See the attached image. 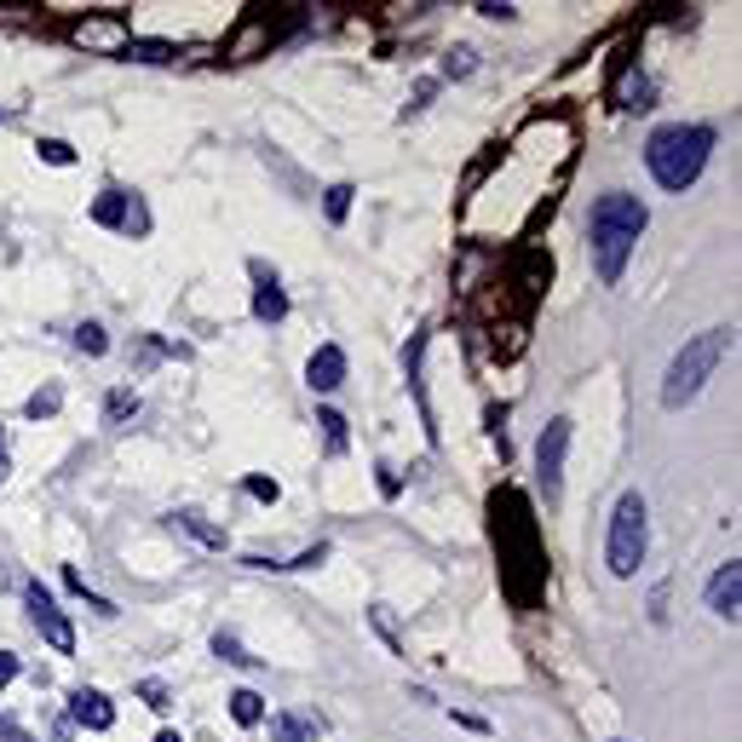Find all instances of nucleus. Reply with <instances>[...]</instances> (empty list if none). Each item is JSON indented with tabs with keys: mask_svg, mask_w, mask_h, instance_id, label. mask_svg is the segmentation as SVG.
<instances>
[{
	"mask_svg": "<svg viewBox=\"0 0 742 742\" xmlns=\"http://www.w3.org/2000/svg\"><path fill=\"white\" fill-rule=\"evenodd\" d=\"M23 605H30V621L41 627V639H46L52 650H75V627L64 621V610L52 605V593H46L41 582H30V593H23Z\"/></svg>",
	"mask_w": 742,
	"mask_h": 742,
	"instance_id": "8",
	"label": "nucleus"
},
{
	"mask_svg": "<svg viewBox=\"0 0 742 742\" xmlns=\"http://www.w3.org/2000/svg\"><path fill=\"white\" fill-rule=\"evenodd\" d=\"M736 605H742V564L731 558V564L713 569V582H708V610L713 616H736Z\"/></svg>",
	"mask_w": 742,
	"mask_h": 742,
	"instance_id": "11",
	"label": "nucleus"
},
{
	"mask_svg": "<svg viewBox=\"0 0 742 742\" xmlns=\"http://www.w3.org/2000/svg\"><path fill=\"white\" fill-rule=\"evenodd\" d=\"M253 317H260V323H282V317H289V294H282L276 282H265V289L253 294Z\"/></svg>",
	"mask_w": 742,
	"mask_h": 742,
	"instance_id": "15",
	"label": "nucleus"
},
{
	"mask_svg": "<svg viewBox=\"0 0 742 742\" xmlns=\"http://www.w3.org/2000/svg\"><path fill=\"white\" fill-rule=\"evenodd\" d=\"M93 219L109 224V231H127V237H145V231H150L145 202H138V196H127V190H104L98 202H93Z\"/></svg>",
	"mask_w": 742,
	"mask_h": 742,
	"instance_id": "6",
	"label": "nucleus"
},
{
	"mask_svg": "<svg viewBox=\"0 0 742 742\" xmlns=\"http://www.w3.org/2000/svg\"><path fill=\"white\" fill-rule=\"evenodd\" d=\"M70 41H75V46H87V52H122L133 35H127V18L104 12V18H81V23H70Z\"/></svg>",
	"mask_w": 742,
	"mask_h": 742,
	"instance_id": "9",
	"label": "nucleus"
},
{
	"mask_svg": "<svg viewBox=\"0 0 742 742\" xmlns=\"http://www.w3.org/2000/svg\"><path fill=\"white\" fill-rule=\"evenodd\" d=\"M156 742H185V736H179V731H161V736H156Z\"/></svg>",
	"mask_w": 742,
	"mask_h": 742,
	"instance_id": "33",
	"label": "nucleus"
},
{
	"mask_svg": "<svg viewBox=\"0 0 742 742\" xmlns=\"http://www.w3.org/2000/svg\"><path fill=\"white\" fill-rule=\"evenodd\" d=\"M179 530H190L196 541H202V547H224V530H219V524H208L202 512H179Z\"/></svg>",
	"mask_w": 742,
	"mask_h": 742,
	"instance_id": "16",
	"label": "nucleus"
},
{
	"mask_svg": "<svg viewBox=\"0 0 742 742\" xmlns=\"http://www.w3.org/2000/svg\"><path fill=\"white\" fill-rule=\"evenodd\" d=\"M64 587H70V593H81V598H87V605H93L98 616H116V605H109V598H98V593H87V576H81V569H75V564L64 569Z\"/></svg>",
	"mask_w": 742,
	"mask_h": 742,
	"instance_id": "20",
	"label": "nucleus"
},
{
	"mask_svg": "<svg viewBox=\"0 0 742 742\" xmlns=\"http://www.w3.org/2000/svg\"><path fill=\"white\" fill-rule=\"evenodd\" d=\"M12 472V461H7V432H0V478Z\"/></svg>",
	"mask_w": 742,
	"mask_h": 742,
	"instance_id": "32",
	"label": "nucleus"
},
{
	"mask_svg": "<svg viewBox=\"0 0 742 742\" xmlns=\"http://www.w3.org/2000/svg\"><path fill=\"white\" fill-rule=\"evenodd\" d=\"M731 339H736V328H708V334H697V339H684V352L668 363V380H662V404L668 409H684L691 397L708 386V375L720 368V357L731 352Z\"/></svg>",
	"mask_w": 742,
	"mask_h": 742,
	"instance_id": "4",
	"label": "nucleus"
},
{
	"mask_svg": "<svg viewBox=\"0 0 742 742\" xmlns=\"http://www.w3.org/2000/svg\"><path fill=\"white\" fill-rule=\"evenodd\" d=\"M75 352H87V357H104V352H109L104 328H98V323H81V328H75Z\"/></svg>",
	"mask_w": 742,
	"mask_h": 742,
	"instance_id": "24",
	"label": "nucleus"
},
{
	"mask_svg": "<svg viewBox=\"0 0 742 742\" xmlns=\"http://www.w3.org/2000/svg\"><path fill=\"white\" fill-rule=\"evenodd\" d=\"M248 495L253 501H276L282 490H276V478H248Z\"/></svg>",
	"mask_w": 742,
	"mask_h": 742,
	"instance_id": "28",
	"label": "nucleus"
},
{
	"mask_svg": "<svg viewBox=\"0 0 742 742\" xmlns=\"http://www.w3.org/2000/svg\"><path fill=\"white\" fill-rule=\"evenodd\" d=\"M271 742H317V725L300 713H271Z\"/></svg>",
	"mask_w": 742,
	"mask_h": 742,
	"instance_id": "13",
	"label": "nucleus"
},
{
	"mask_svg": "<svg viewBox=\"0 0 742 742\" xmlns=\"http://www.w3.org/2000/svg\"><path fill=\"white\" fill-rule=\"evenodd\" d=\"M138 415V391H109V404H104V420L109 426H127Z\"/></svg>",
	"mask_w": 742,
	"mask_h": 742,
	"instance_id": "18",
	"label": "nucleus"
},
{
	"mask_svg": "<svg viewBox=\"0 0 742 742\" xmlns=\"http://www.w3.org/2000/svg\"><path fill=\"white\" fill-rule=\"evenodd\" d=\"M0 742H30V731H18L12 720H0Z\"/></svg>",
	"mask_w": 742,
	"mask_h": 742,
	"instance_id": "31",
	"label": "nucleus"
},
{
	"mask_svg": "<svg viewBox=\"0 0 742 742\" xmlns=\"http://www.w3.org/2000/svg\"><path fill=\"white\" fill-rule=\"evenodd\" d=\"M59 404H64V391L59 386H41L23 409H30V420H46V415H59Z\"/></svg>",
	"mask_w": 742,
	"mask_h": 742,
	"instance_id": "22",
	"label": "nucleus"
},
{
	"mask_svg": "<svg viewBox=\"0 0 742 742\" xmlns=\"http://www.w3.org/2000/svg\"><path fill=\"white\" fill-rule=\"evenodd\" d=\"M35 150H41V161H52V167H70V161H75V150L64 145V138H41Z\"/></svg>",
	"mask_w": 742,
	"mask_h": 742,
	"instance_id": "26",
	"label": "nucleus"
},
{
	"mask_svg": "<svg viewBox=\"0 0 742 742\" xmlns=\"http://www.w3.org/2000/svg\"><path fill=\"white\" fill-rule=\"evenodd\" d=\"M708 150H713V127H656L650 133V145H645V167H650V179L662 185V190H691L702 179V167H708Z\"/></svg>",
	"mask_w": 742,
	"mask_h": 742,
	"instance_id": "3",
	"label": "nucleus"
},
{
	"mask_svg": "<svg viewBox=\"0 0 742 742\" xmlns=\"http://www.w3.org/2000/svg\"><path fill=\"white\" fill-rule=\"evenodd\" d=\"M472 70H478V52H472V46H449V52H443V75H449V81H461V75H472Z\"/></svg>",
	"mask_w": 742,
	"mask_h": 742,
	"instance_id": "21",
	"label": "nucleus"
},
{
	"mask_svg": "<svg viewBox=\"0 0 742 742\" xmlns=\"http://www.w3.org/2000/svg\"><path fill=\"white\" fill-rule=\"evenodd\" d=\"M432 93H438V81H420V87H415V104H409V109H426V104H432Z\"/></svg>",
	"mask_w": 742,
	"mask_h": 742,
	"instance_id": "30",
	"label": "nucleus"
},
{
	"mask_svg": "<svg viewBox=\"0 0 742 742\" xmlns=\"http://www.w3.org/2000/svg\"><path fill=\"white\" fill-rule=\"evenodd\" d=\"M138 697H145L156 713H161V708H174V702H167V684H161V679H145V684H138Z\"/></svg>",
	"mask_w": 742,
	"mask_h": 742,
	"instance_id": "27",
	"label": "nucleus"
},
{
	"mask_svg": "<svg viewBox=\"0 0 742 742\" xmlns=\"http://www.w3.org/2000/svg\"><path fill=\"white\" fill-rule=\"evenodd\" d=\"M213 650H219V656H224V662H231V668H260V656H248L237 634H219V639H213Z\"/></svg>",
	"mask_w": 742,
	"mask_h": 742,
	"instance_id": "19",
	"label": "nucleus"
},
{
	"mask_svg": "<svg viewBox=\"0 0 742 742\" xmlns=\"http://www.w3.org/2000/svg\"><path fill=\"white\" fill-rule=\"evenodd\" d=\"M645 541H650V524H645V495L627 490L610 512V569L616 576H639L645 564Z\"/></svg>",
	"mask_w": 742,
	"mask_h": 742,
	"instance_id": "5",
	"label": "nucleus"
},
{
	"mask_svg": "<svg viewBox=\"0 0 742 742\" xmlns=\"http://www.w3.org/2000/svg\"><path fill=\"white\" fill-rule=\"evenodd\" d=\"M317 426H323V438H328V449H334V454L346 449V420H339L334 409H323V415H317Z\"/></svg>",
	"mask_w": 742,
	"mask_h": 742,
	"instance_id": "25",
	"label": "nucleus"
},
{
	"mask_svg": "<svg viewBox=\"0 0 742 742\" xmlns=\"http://www.w3.org/2000/svg\"><path fill=\"white\" fill-rule=\"evenodd\" d=\"M352 196H357L352 185H334V190L323 196V213H328V224H339V219H346V213H352Z\"/></svg>",
	"mask_w": 742,
	"mask_h": 742,
	"instance_id": "23",
	"label": "nucleus"
},
{
	"mask_svg": "<svg viewBox=\"0 0 742 742\" xmlns=\"http://www.w3.org/2000/svg\"><path fill=\"white\" fill-rule=\"evenodd\" d=\"M564 449H569V420H547V432H541V443H535V472H541V490H547V501H558Z\"/></svg>",
	"mask_w": 742,
	"mask_h": 742,
	"instance_id": "7",
	"label": "nucleus"
},
{
	"mask_svg": "<svg viewBox=\"0 0 742 742\" xmlns=\"http://www.w3.org/2000/svg\"><path fill=\"white\" fill-rule=\"evenodd\" d=\"M70 725L109 731V725H116V708H109L104 691H87V684H75V691H70Z\"/></svg>",
	"mask_w": 742,
	"mask_h": 742,
	"instance_id": "10",
	"label": "nucleus"
},
{
	"mask_svg": "<svg viewBox=\"0 0 742 742\" xmlns=\"http://www.w3.org/2000/svg\"><path fill=\"white\" fill-rule=\"evenodd\" d=\"M122 59H138V64H174V59H179V46H174V41H127V46H122Z\"/></svg>",
	"mask_w": 742,
	"mask_h": 742,
	"instance_id": "14",
	"label": "nucleus"
},
{
	"mask_svg": "<svg viewBox=\"0 0 742 742\" xmlns=\"http://www.w3.org/2000/svg\"><path fill=\"white\" fill-rule=\"evenodd\" d=\"M305 380H311V391H334L339 380H346V352H339V346H317L311 363H305Z\"/></svg>",
	"mask_w": 742,
	"mask_h": 742,
	"instance_id": "12",
	"label": "nucleus"
},
{
	"mask_svg": "<svg viewBox=\"0 0 742 742\" xmlns=\"http://www.w3.org/2000/svg\"><path fill=\"white\" fill-rule=\"evenodd\" d=\"M650 224L645 202L639 196H627V190H605L593 202V219H587V237H593V265L605 282H621L627 271V253H634L639 231Z\"/></svg>",
	"mask_w": 742,
	"mask_h": 742,
	"instance_id": "2",
	"label": "nucleus"
},
{
	"mask_svg": "<svg viewBox=\"0 0 742 742\" xmlns=\"http://www.w3.org/2000/svg\"><path fill=\"white\" fill-rule=\"evenodd\" d=\"M12 679H18V656H12V650H0V691H7Z\"/></svg>",
	"mask_w": 742,
	"mask_h": 742,
	"instance_id": "29",
	"label": "nucleus"
},
{
	"mask_svg": "<svg viewBox=\"0 0 742 742\" xmlns=\"http://www.w3.org/2000/svg\"><path fill=\"white\" fill-rule=\"evenodd\" d=\"M231 720H237V725H260V720H265L260 691H237V697H231Z\"/></svg>",
	"mask_w": 742,
	"mask_h": 742,
	"instance_id": "17",
	"label": "nucleus"
},
{
	"mask_svg": "<svg viewBox=\"0 0 742 742\" xmlns=\"http://www.w3.org/2000/svg\"><path fill=\"white\" fill-rule=\"evenodd\" d=\"M490 535L501 553V593L519 610H535L541 587H547V547H541V530H535V512H530L524 490L501 483L490 495Z\"/></svg>",
	"mask_w": 742,
	"mask_h": 742,
	"instance_id": "1",
	"label": "nucleus"
}]
</instances>
